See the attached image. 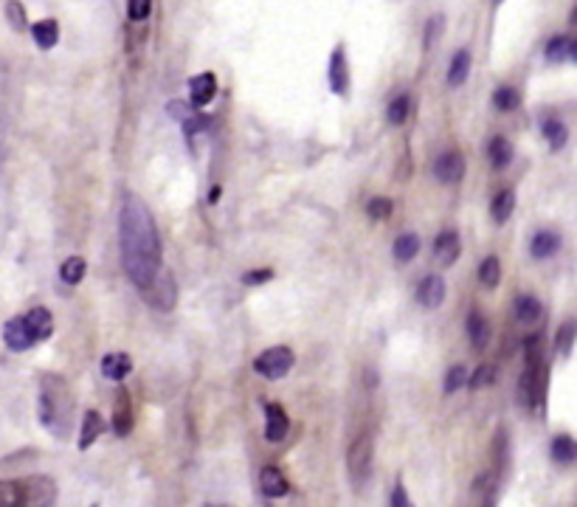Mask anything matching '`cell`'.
Wrapping results in <instances>:
<instances>
[{"label":"cell","instance_id":"obj_1","mask_svg":"<svg viewBox=\"0 0 577 507\" xmlns=\"http://www.w3.org/2000/svg\"><path fill=\"white\" fill-rule=\"evenodd\" d=\"M119 246H122L124 271L138 291H144L152 279L164 271L161 237L155 229L150 209L136 195H127L119 215Z\"/></svg>","mask_w":577,"mask_h":507},{"label":"cell","instance_id":"obj_2","mask_svg":"<svg viewBox=\"0 0 577 507\" xmlns=\"http://www.w3.org/2000/svg\"><path fill=\"white\" fill-rule=\"evenodd\" d=\"M37 417H40L43 429L57 440H68L74 434L76 403L71 389L65 384V378H60V375H43L40 378Z\"/></svg>","mask_w":577,"mask_h":507},{"label":"cell","instance_id":"obj_3","mask_svg":"<svg viewBox=\"0 0 577 507\" xmlns=\"http://www.w3.org/2000/svg\"><path fill=\"white\" fill-rule=\"evenodd\" d=\"M372 460H375V446H372V437L364 431L352 440L350 451H347V471H350V482L355 488H361L369 479Z\"/></svg>","mask_w":577,"mask_h":507},{"label":"cell","instance_id":"obj_4","mask_svg":"<svg viewBox=\"0 0 577 507\" xmlns=\"http://www.w3.org/2000/svg\"><path fill=\"white\" fill-rule=\"evenodd\" d=\"M547 395V364H527L521 381H518V398L524 403V409H538Z\"/></svg>","mask_w":577,"mask_h":507},{"label":"cell","instance_id":"obj_5","mask_svg":"<svg viewBox=\"0 0 577 507\" xmlns=\"http://www.w3.org/2000/svg\"><path fill=\"white\" fill-rule=\"evenodd\" d=\"M293 364H296V355H293L290 347H271V350L257 355L254 369H257L262 378H268V381H282L290 369H293Z\"/></svg>","mask_w":577,"mask_h":507},{"label":"cell","instance_id":"obj_6","mask_svg":"<svg viewBox=\"0 0 577 507\" xmlns=\"http://www.w3.org/2000/svg\"><path fill=\"white\" fill-rule=\"evenodd\" d=\"M20 507H57V485H54V479H23L20 482Z\"/></svg>","mask_w":577,"mask_h":507},{"label":"cell","instance_id":"obj_7","mask_svg":"<svg viewBox=\"0 0 577 507\" xmlns=\"http://www.w3.org/2000/svg\"><path fill=\"white\" fill-rule=\"evenodd\" d=\"M141 293L147 296V305H152L155 310H164V313L175 308V302H178V285L167 271H161Z\"/></svg>","mask_w":577,"mask_h":507},{"label":"cell","instance_id":"obj_8","mask_svg":"<svg viewBox=\"0 0 577 507\" xmlns=\"http://www.w3.org/2000/svg\"><path fill=\"white\" fill-rule=\"evenodd\" d=\"M434 175H437V181L440 184H459L462 181V175H465V158L462 153H442L437 158V164H434Z\"/></svg>","mask_w":577,"mask_h":507},{"label":"cell","instance_id":"obj_9","mask_svg":"<svg viewBox=\"0 0 577 507\" xmlns=\"http://www.w3.org/2000/svg\"><path fill=\"white\" fill-rule=\"evenodd\" d=\"M290 420L285 415V409L279 403H268L265 406V440L268 443H282L288 437Z\"/></svg>","mask_w":577,"mask_h":507},{"label":"cell","instance_id":"obj_10","mask_svg":"<svg viewBox=\"0 0 577 507\" xmlns=\"http://www.w3.org/2000/svg\"><path fill=\"white\" fill-rule=\"evenodd\" d=\"M259 491H262V496H268V499H282V496H288L290 482L276 465H265V468L259 471Z\"/></svg>","mask_w":577,"mask_h":507},{"label":"cell","instance_id":"obj_11","mask_svg":"<svg viewBox=\"0 0 577 507\" xmlns=\"http://www.w3.org/2000/svg\"><path fill=\"white\" fill-rule=\"evenodd\" d=\"M133 423H136L133 400L127 395V389H119L116 392V406H113V431H116V437H127L133 431Z\"/></svg>","mask_w":577,"mask_h":507},{"label":"cell","instance_id":"obj_12","mask_svg":"<svg viewBox=\"0 0 577 507\" xmlns=\"http://www.w3.org/2000/svg\"><path fill=\"white\" fill-rule=\"evenodd\" d=\"M3 341H6V347L15 350V353H26L29 347H34V341H31L29 330H26L23 316H15V319L6 322V327H3Z\"/></svg>","mask_w":577,"mask_h":507},{"label":"cell","instance_id":"obj_13","mask_svg":"<svg viewBox=\"0 0 577 507\" xmlns=\"http://www.w3.org/2000/svg\"><path fill=\"white\" fill-rule=\"evenodd\" d=\"M330 88H333L338 96H344L347 88H350V68H347V54H344V48H335L333 57H330Z\"/></svg>","mask_w":577,"mask_h":507},{"label":"cell","instance_id":"obj_14","mask_svg":"<svg viewBox=\"0 0 577 507\" xmlns=\"http://www.w3.org/2000/svg\"><path fill=\"white\" fill-rule=\"evenodd\" d=\"M23 322H26V330H29L31 341L37 344V341H46L54 333V319H51V313L46 308H34L29 310V316H23Z\"/></svg>","mask_w":577,"mask_h":507},{"label":"cell","instance_id":"obj_15","mask_svg":"<svg viewBox=\"0 0 577 507\" xmlns=\"http://www.w3.org/2000/svg\"><path fill=\"white\" fill-rule=\"evenodd\" d=\"M417 302L428 310L440 308L442 302H445V279L434 277V274L423 279L420 288H417Z\"/></svg>","mask_w":577,"mask_h":507},{"label":"cell","instance_id":"obj_16","mask_svg":"<svg viewBox=\"0 0 577 507\" xmlns=\"http://www.w3.org/2000/svg\"><path fill=\"white\" fill-rule=\"evenodd\" d=\"M105 434V420L102 415L96 412V409H88L85 417H82V434H79V451H85V448H91L99 437Z\"/></svg>","mask_w":577,"mask_h":507},{"label":"cell","instance_id":"obj_17","mask_svg":"<svg viewBox=\"0 0 577 507\" xmlns=\"http://www.w3.org/2000/svg\"><path fill=\"white\" fill-rule=\"evenodd\" d=\"M214 93H217V79L214 74H200L189 82V99H192V105H209L214 99Z\"/></svg>","mask_w":577,"mask_h":507},{"label":"cell","instance_id":"obj_18","mask_svg":"<svg viewBox=\"0 0 577 507\" xmlns=\"http://www.w3.org/2000/svg\"><path fill=\"white\" fill-rule=\"evenodd\" d=\"M130 369H133V358L127 353H107L102 358V375L107 381H122L130 375Z\"/></svg>","mask_w":577,"mask_h":507},{"label":"cell","instance_id":"obj_19","mask_svg":"<svg viewBox=\"0 0 577 507\" xmlns=\"http://www.w3.org/2000/svg\"><path fill=\"white\" fill-rule=\"evenodd\" d=\"M459 234L456 231H442L440 237L434 240V257L442 262V265H454L456 257H459Z\"/></svg>","mask_w":577,"mask_h":507},{"label":"cell","instance_id":"obj_20","mask_svg":"<svg viewBox=\"0 0 577 507\" xmlns=\"http://www.w3.org/2000/svg\"><path fill=\"white\" fill-rule=\"evenodd\" d=\"M558 248H561V234H558V231H549V229L538 231L530 243L532 257H538V260H547V257H552Z\"/></svg>","mask_w":577,"mask_h":507},{"label":"cell","instance_id":"obj_21","mask_svg":"<svg viewBox=\"0 0 577 507\" xmlns=\"http://www.w3.org/2000/svg\"><path fill=\"white\" fill-rule=\"evenodd\" d=\"M31 37H34V43L43 48V51H51V48L60 43V26H57L54 20H40V23L31 26Z\"/></svg>","mask_w":577,"mask_h":507},{"label":"cell","instance_id":"obj_22","mask_svg":"<svg viewBox=\"0 0 577 507\" xmlns=\"http://www.w3.org/2000/svg\"><path fill=\"white\" fill-rule=\"evenodd\" d=\"M577 57V46L572 37H566V34H558V37H552L547 43V60L549 62H566V60H575Z\"/></svg>","mask_w":577,"mask_h":507},{"label":"cell","instance_id":"obj_23","mask_svg":"<svg viewBox=\"0 0 577 507\" xmlns=\"http://www.w3.org/2000/svg\"><path fill=\"white\" fill-rule=\"evenodd\" d=\"M468 336H471V344L479 353L485 350L487 341H490V324L479 310H471V316H468Z\"/></svg>","mask_w":577,"mask_h":507},{"label":"cell","instance_id":"obj_24","mask_svg":"<svg viewBox=\"0 0 577 507\" xmlns=\"http://www.w3.org/2000/svg\"><path fill=\"white\" fill-rule=\"evenodd\" d=\"M468 74H471V51L459 48L454 54V60H451V68H448V85L459 88L468 79Z\"/></svg>","mask_w":577,"mask_h":507},{"label":"cell","instance_id":"obj_25","mask_svg":"<svg viewBox=\"0 0 577 507\" xmlns=\"http://www.w3.org/2000/svg\"><path fill=\"white\" fill-rule=\"evenodd\" d=\"M493 468H496V477H504L510 468V440L504 429L496 431V440H493Z\"/></svg>","mask_w":577,"mask_h":507},{"label":"cell","instance_id":"obj_26","mask_svg":"<svg viewBox=\"0 0 577 507\" xmlns=\"http://www.w3.org/2000/svg\"><path fill=\"white\" fill-rule=\"evenodd\" d=\"M549 454H552V460L558 462V465H572L577 457L575 440H572L569 434H558V437L552 440V446H549Z\"/></svg>","mask_w":577,"mask_h":507},{"label":"cell","instance_id":"obj_27","mask_svg":"<svg viewBox=\"0 0 577 507\" xmlns=\"http://www.w3.org/2000/svg\"><path fill=\"white\" fill-rule=\"evenodd\" d=\"M541 313H544V308H541V302L535 299V296H530V293H521L516 299V319L521 324H532L541 319Z\"/></svg>","mask_w":577,"mask_h":507},{"label":"cell","instance_id":"obj_28","mask_svg":"<svg viewBox=\"0 0 577 507\" xmlns=\"http://www.w3.org/2000/svg\"><path fill=\"white\" fill-rule=\"evenodd\" d=\"M392 251H395L397 262H411L417 254H420V237H417L414 231H406V234L397 237Z\"/></svg>","mask_w":577,"mask_h":507},{"label":"cell","instance_id":"obj_29","mask_svg":"<svg viewBox=\"0 0 577 507\" xmlns=\"http://www.w3.org/2000/svg\"><path fill=\"white\" fill-rule=\"evenodd\" d=\"M493 220L496 223H507L510 220V215H513V209H516V192L513 189H502L496 198H493Z\"/></svg>","mask_w":577,"mask_h":507},{"label":"cell","instance_id":"obj_30","mask_svg":"<svg viewBox=\"0 0 577 507\" xmlns=\"http://www.w3.org/2000/svg\"><path fill=\"white\" fill-rule=\"evenodd\" d=\"M487 155H490L493 167L504 169L513 161V147H510V141L504 139V136H496V139L490 141V147H487Z\"/></svg>","mask_w":577,"mask_h":507},{"label":"cell","instance_id":"obj_31","mask_svg":"<svg viewBox=\"0 0 577 507\" xmlns=\"http://www.w3.org/2000/svg\"><path fill=\"white\" fill-rule=\"evenodd\" d=\"M85 271H88L85 260H82V257H71V260L62 262L60 277H62V282H65V285H79V282H82V277H85Z\"/></svg>","mask_w":577,"mask_h":507},{"label":"cell","instance_id":"obj_32","mask_svg":"<svg viewBox=\"0 0 577 507\" xmlns=\"http://www.w3.org/2000/svg\"><path fill=\"white\" fill-rule=\"evenodd\" d=\"M479 282L485 285V288H496L499 282H502V265L496 257H485L482 265H479Z\"/></svg>","mask_w":577,"mask_h":507},{"label":"cell","instance_id":"obj_33","mask_svg":"<svg viewBox=\"0 0 577 507\" xmlns=\"http://www.w3.org/2000/svg\"><path fill=\"white\" fill-rule=\"evenodd\" d=\"M544 136H547L552 150H561L563 144L569 141V130H566V124H563L561 119H547V122H544Z\"/></svg>","mask_w":577,"mask_h":507},{"label":"cell","instance_id":"obj_34","mask_svg":"<svg viewBox=\"0 0 577 507\" xmlns=\"http://www.w3.org/2000/svg\"><path fill=\"white\" fill-rule=\"evenodd\" d=\"M409 110H411V99L406 93H400L395 96L392 102H389V108H386V119L392 124H403L409 119Z\"/></svg>","mask_w":577,"mask_h":507},{"label":"cell","instance_id":"obj_35","mask_svg":"<svg viewBox=\"0 0 577 507\" xmlns=\"http://www.w3.org/2000/svg\"><path fill=\"white\" fill-rule=\"evenodd\" d=\"M465 384H468V369H465V364H454L445 375V395H454Z\"/></svg>","mask_w":577,"mask_h":507},{"label":"cell","instance_id":"obj_36","mask_svg":"<svg viewBox=\"0 0 577 507\" xmlns=\"http://www.w3.org/2000/svg\"><path fill=\"white\" fill-rule=\"evenodd\" d=\"M493 105L504 113H510V110H516L521 105V96H518L516 88H499L496 96H493Z\"/></svg>","mask_w":577,"mask_h":507},{"label":"cell","instance_id":"obj_37","mask_svg":"<svg viewBox=\"0 0 577 507\" xmlns=\"http://www.w3.org/2000/svg\"><path fill=\"white\" fill-rule=\"evenodd\" d=\"M392 209H395V203L389 198H372L366 203V215L375 217V220H386L392 215Z\"/></svg>","mask_w":577,"mask_h":507},{"label":"cell","instance_id":"obj_38","mask_svg":"<svg viewBox=\"0 0 577 507\" xmlns=\"http://www.w3.org/2000/svg\"><path fill=\"white\" fill-rule=\"evenodd\" d=\"M0 507H20V482H0Z\"/></svg>","mask_w":577,"mask_h":507},{"label":"cell","instance_id":"obj_39","mask_svg":"<svg viewBox=\"0 0 577 507\" xmlns=\"http://www.w3.org/2000/svg\"><path fill=\"white\" fill-rule=\"evenodd\" d=\"M555 344H558V353L566 358V355L572 353V344H575V324L566 322L561 327V333H558V338H555Z\"/></svg>","mask_w":577,"mask_h":507},{"label":"cell","instance_id":"obj_40","mask_svg":"<svg viewBox=\"0 0 577 507\" xmlns=\"http://www.w3.org/2000/svg\"><path fill=\"white\" fill-rule=\"evenodd\" d=\"M6 17H9V23L15 26V31L26 29V9H23V3L9 0V3H6Z\"/></svg>","mask_w":577,"mask_h":507},{"label":"cell","instance_id":"obj_41","mask_svg":"<svg viewBox=\"0 0 577 507\" xmlns=\"http://www.w3.org/2000/svg\"><path fill=\"white\" fill-rule=\"evenodd\" d=\"M130 20H136V23H141V20H147L152 12V0H130Z\"/></svg>","mask_w":577,"mask_h":507},{"label":"cell","instance_id":"obj_42","mask_svg":"<svg viewBox=\"0 0 577 507\" xmlns=\"http://www.w3.org/2000/svg\"><path fill=\"white\" fill-rule=\"evenodd\" d=\"M206 127H209V116H203V113L183 119V130H186V136H189V139H192L195 133H200V130H206Z\"/></svg>","mask_w":577,"mask_h":507},{"label":"cell","instance_id":"obj_43","mask_svg":"<svg viewBox=\"0 0 577 507\" xmlns=\"http://www.w3.org/2000/svg\"><path fill=\"white\" fill-rule=\"evenodd\" d=\"M490 381H493V367H490V364H482V367L476 369V375L468 378L471 389H482V386L490 384Z\"/></svg>","mask_w":577,"mask_h":507},{"label":"cell","instance_id":"obj_44","mask_svg":"<svg viewBox=\"0 0 577 507\" xmlns=\"http://www.w3.org/2000/svg\"><path fill=\"white\" fill-rule=\"evenodd\" d=\"M442 26H445V17L442 15H434L431 20L426 23V48L434 46V40H437V34L442 31Z\"/></svg>","mask_w":577,"mask_h":507},{"label":"cell","instance_id":"obj_45","mask_svg":"<svg viewBox=\"0 0 577 507\" xmlns=\"http://www.w3.org/2000/svg\"><path fill=\"white\" fill-rule=\"evenodd\" d=\"M392 507H414L403 482H395V488H392Z\"/></svg>","mask_w":577,"mask_h":507},{"label":"cell","instance_id":"obj_46","mask_svg":"<svg viewBox=\"0 0 577 507\" xmlns=\"http://www.w3.org/2000/svg\"><path fill=\"white\" fill-rule=\"evenodd\" d=\"M274 279V271H268V268H262V271H248L243 277L245 285H265V282H271Z\"/></svg>","mask_w":577,"mask_h":507},{"label":"cell","instance_id":"obj_47","mask_svg":"<svg viewBox=\"0 0 577 507\" xmlns=\"http://www.w3.org/2000/svg\"><path fill=\"white\" fill-rule=\"evenodd\" d=\"M169 113L181 116V122H183V119H189V116H192V113H189V108H186V105H181V102H172V105H169Z\"/></svg>","mask_w":577,"mask_h":507},{"label":"cell","instance_id":"obj_48","mask_svg":"<svg viewBox=\"0 0 577 507\" xmlns=\"http://www.w3.org/2000/svg\"><path fill=\"white\" fill-rule=\"evenodd\" d=\"M220 195H223V189H220V186H214L212 195H209V200H212V203H217V200H220Z\"/></svg>","mask_w":577,"mask_h":507},{"label":"cell","instance_id":"obj_49","mask_svg":"<svg viewBox=\"0 0 577 507\" xmlns=\"http://www.w3.org/2000/svg\"><path fill=\"white\" fill-rule=\"evenodd\" d=\"M206 507H234V505H226V502H217V505H214V502H209Z\"/></svg>","mask_w":577,"mask_h":507},{"label":"cell","instance_id":"obj_50","mask_svg":"<svg viewBox=\"0 0 577 507\" xmlns=\"http://www.w3.org/2000/svg\"><path fill=\"white\" fill-rule=\"evenodd\" d=\"M496 3H502V0H496Z\"/></svg>","mask_w":577,"mask_h":507}]
</instances>
